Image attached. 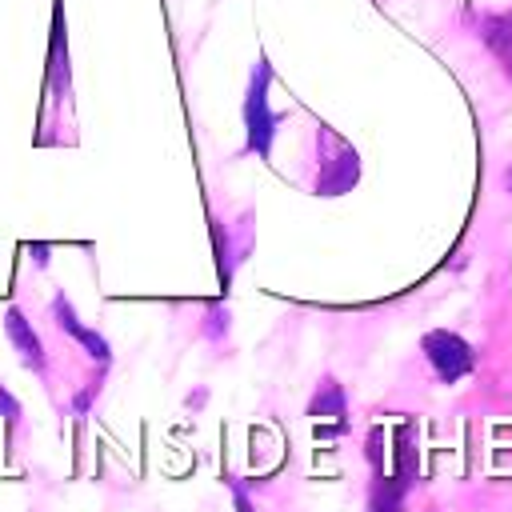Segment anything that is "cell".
<instances>
[{
    "label": "cell",
    "instance_id": "6da1fadb",
    "mask_svg": "<svg viewBox=\"0 0 512 512\" xmlns=\"http://www.w3.org/2000/svg\"><path fill=\"white\" fill-rule=\"evenodd\" d=\"M268 88H272V64L260 56L256 72L248 80V96H244V128H248V152H256L260 160L272 164V136L284 116L268 108Z\"/></svg>",
    "mask_w": 512,
    "mask_h": 512
},
{
    "label": "cell",
    "instance_id": "7a4b0ae2",
    "mask_svg": "<svg viewBox=\"0 0 512 512\" xmlns=\"http://www.w3.org/2000/svg\"><path fill=\"white\" fill-rule=\"evenodd\" d=\"M412 480H416V444H412V424H404V428H396V468H392V476L372 480L368 512H400Z\"/></svg>",
    "mask_w": 512,
    "mask_h": 512
},
{
    "label": "cell",
    "instance_id": "3957f363",
    "mask_svg": "<svg viewBox=\"0 0 512 512\" xmlns=\"http://www.w3.org/2000/svg\"><path fill=\"white\" fill-rule=\"evenodd\" d=\"M420 348H424L428 364L436 368L440 384H456L460 376H468V372H472V348H468V340H464V336H456V332H448V328L428 332V336L420 340Z\"/></svg>",
    "mask_w": 512,
    "mask_h": 512
},
{
    "label": "cell",
    "instance_id": "277c9868",
    "mask_svg": "<svg viewBox=\"0 0 512 512\" xmlns=\"http://www.w3.org/2000/svg\"><path fill=\"white\" fill-rule=\"evenodd\" d=\"M4 332H8L12 348L20 352V360H24V364H28L36 376H48V360H44L40 336L32 332V324H28V316H24L20 308H8V312H4Z\"/></svg>",
    "mask_w": 512,
    "mask_h": 512
},
{
    "label": "cell",
    "instance_id": "5b68a950",
    "mask_svg": "<svg viewBox=\"0 0 512 512\" xmlns=\"http://www.w3.org/2000/svg\"><path fill=\"white\" fill-rule=\"evenodd\" d=\"M52 316H56V324H60L72 340H80V344L88 348V356H92L100 368H108V364H112V348H108V340H104V336H96L92 328H84V324L76 320V312L68 308V300H64V296H56V300H52Z\"/></svg>",
    "mask_w": 512,
    "mask_h": 512
},
{
    "label": "cell",
    "instance_id": "8992f818",
    "mask_svg": "<svg viewBox=\"0 0 512 512\" xmlns=\"http://www.w3.org/2000/svg\"><path fill=\"white\" fill-rule=\"evenodd\" d=\"M480 36H484L488 52L500 60V68L512 76V8L484 16V20H480Z\"/></svg>",
    "mask_w": 512,
    "mask_h": 512
},
{
    "label": "cell",
    "instance_id": "52a82bcc",
    "mask_svg": "<svg viewBox=\"0 0 512 512\" xmlns=\"http://www.w3.org/2000/svg\"><path fill=\"white\" fill-rule=\"evenodd\" d=\"M52 88L68 96V56H64V28H60V4H56V28H52Z\"/></svg>",
    "mask_w": 512,
    "mask_h": 512
},
{
    "label": "cell",
    "instance_id": "ba28073f",
    "mask_svg": "<svg viewBox=\"0 0 512 512\" xmlns=\"http://www.w3.org/2000/svg\"><path fill=\"white\" fill-rule=\"evenodd\" d=\"M0 412H4V416H20V404H16V400H12L4 388H0Z\"/></svg>",
    "mask_w": 512,
    "mask_h": 512
},
{
    "label": "cell",
    "instance_id": "9c48e42d",
    "mask_svg": "<svg viewBox=\"0 0 512 512\" xmlns=\"http://www.w3.org/2000/svg\"><path fill=\"white\" fill-rule=\"evenodd\" d=\"M236 512H256V508L248 504V496H244V492H236Z\"/></svg>",
    "mask_w": 512,
    "mask_h": 512
}]
</instances>
